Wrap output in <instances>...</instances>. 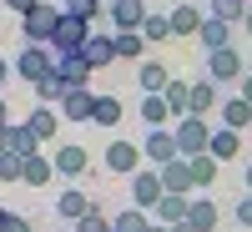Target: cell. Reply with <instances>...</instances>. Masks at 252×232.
I'll return each instance as SVG.
<instances>
[{"label":"cell","instance_id":"1","mask_svg":"<svg viewBox=\"0 0 252 232\" xmlns=\"http://www.w3.org/2000/svg\"><path fill=\"white\" fill-rule=\"evenodd\" d=\"M61 15H66V10H61V5H46V0H40L35 10H26V15H20V35H26V46H51Z\"/></svg>","mask_w":252,"mask_h":232},{"label":"cell","instance_id":"2","mask_svg":"<svg viewBox=\"0 0 252 232\" xmlns=\"http://www.w3.org/2000/svg\"><path fill=\"white\" fill-rule=\"evenodd\" d=\"M10 66H15V76L26 81V86H40V81L56 71V51L51 46H20V56L10 61Z\"/></svg>","mask_w":252,"mask_h":232},{"label":"cell","instance_id":"3","mask_svg":"<svg viewBox=\"0 0 252 232\" xmlns=\"http://www.w3.org/2000/svg\"><path fill=\"white\" fill-rule=\"evenodd\" d=\"M91 35H96L91 20H81V15H61V26H56V35H51V51H56V56H81Z\"/></svg>","mask_w":252,"mask_h":232},{"label":"cell","instance_id":"4","mask_svg":"<svg viewBox=\"0 0 252 232\" xmlns=\"http://www.w3.org/2000/svg\"><path fill=\"white\" fill-rule=\"evenodd\" d=\"M172 132H177V146H182V157H202L207 146H212V132H217V126L207 121V116H182V121L172 126Z\"/></svg>","mask_w":252,"mask_h":232},{"label":"cell","instance_id":"5","mask_svg":"<svg viewBox=\"0 0 252 232\" xmlns=\"http://www.w3.org/2000/svg\"><path fill=\"white\" fill-rule=\"evenodd\" d=\"M202 66H207L202 76H207V81H217V86H232V81H242V76H247V61H242V51H237V46L212 51Z\"/></svg>","mask_w":252,"mask_h":232},{"label":"cell","instance_id":"6","mask_svg":"<svg viewBox=\"0 0 252 232\" xmlns=\"http://www.w3.org/2000/svg\"><path fill=\"white\" fill-rule=\"evenodd\" d=\"M141 157H146V166H166V162H177V157H182L177 132H172V126H152V132H146V141H141Z\"/></svg>","mask_w":252,"mask_h":232},{"label":"cell","instance_id":"7","mask_svg":"<svg viewBox=\"0 0 252 232\" xmlns=\"http://www.w3.org/2000/svg\"><path fill=\"white\" fill-rule=\"evenodd\" d=\"M166 197V187H161V172L157 166H141V172L131 177V207H141V212H152V207Z\"/></svg>","mask_w":252,"mask_h":232},{"label":"cell","instance_id":"8","mask_svg":"<svg viewBox=\"0 0 252 232\" xmlns=\"http://www.w3.org/2000/svg\"><path fill=\"white\" fill-rule=\"evenodd\" d=\"M141 146L136 141H126V136H116L111 146H106V172H116V177H136L141 172Z\"/></svg>","mask_w":252,"mask_h":232},{"label":"cell","instance_id":"9","mask_svg":"<svg viewBox=\"0 0 252 232\" xmlns=\"http://www.w3.org/2000/svg\"><path fill=\"white\" fill-rule=\"evenodd\" d=\"M136 81H141V96H161L166 86H172V66H166L161 56H146L136 66Z\"/></svg>","mask_w":252,"mask_h":232},{"label":"cell","instance_id":"10","mask_svg":"<svg viewBox=\"0 0 252 232\" xmlns=\"http://www.w3.org/2000/svg\"><path fill=\"white\" fill-rule=\"evenodd\" d=\"M86 212H96V207H91V197L81 192V187H61L56 192V217L61 222H81Z\"/></svg>","mask_w":252,"mask_h":232},{"label":"cell","instance_id":"11","mask_svg":"<svg viewBox=\"0 0 252 232\" xmlns=\"http://www.w3.org/2000/svg\"><path fill=\"white\" fill-rule=\"evenodd\" d=\"M91 61L86 56H56V76L66 81V91H81V86H91Z\"/></svg>","mask_w":252,"mask_h":232},{"label":"cell","instance_id":"12","mask_svg":"<svg viewBox=\"0 0 252 232\" xmlns=\"http://www.w3.org/2000/svg\"><path fill=\"white\" fill-rule=\"evenodd\" d=\"M106 15H111L116 31H141V20L152 15V10H146V0H111Z\"/></svg>","mask_w":252,"mask_h":232},{"label":"cell","instance_id":"13","mask_svg":"<svg viewBox=\"0 0 252 232\" xmlns=\"http://www.w3.org/2000/svg\"><path fill=\"white\" fill-rule=\"evenodd\" d=\"M56 111H61V121H91V116H96V91L81 86V91H71L66 101H61Z\"/></svg>","mask_w":252,"mask_h":232},{"label":"cell","instance_id":"14","mask_svg":"<svg viewBox=\"0 0 252 232\" xmlns=\"http://www.w3.org/2000/svg\"><path fill=\"white\" fill-rule=\"evenodd\" d=\"M187 212H192V197H182V192H166V197L152 207V217H157L161 227H182Z\"/></svg>","mask_w":252,"mask_h":232},{"label":"cell","instance_id":"15","mask_svg":"<svg viewBox=\"0 0 252 232\" xmlns=\"http://www.w3.org/2000/svg\"><path fill=\"white\" fill-rule=\"evenodd\" d=\"M81 56H86L91 66H96V71L116 66V61H121V56H116V31H111V35H101V31H96V35L86 40V51H81Z\"/></svg>","mask_w":252,"mask_h":232},{"label":"cell","instance_id":"16","mask_svg":"<svg viewBox=\"0 0 252 232\" xmlns=\"http://www.w3.org/2000/svg\"><path fill=\"white\" fill-rule=\"evenodd\" d=\"M207 15L202 5H192V0H182V5H172V35H202Z\"/></svg>","mask_w":252,"mask_h":232},{"label":"cell","instance_id":"17","mask_svg":"<svg viewBox=\"0 0 252 232\" xmlns=\"http://www.w3.org/2000/svg\"><path fill=\"white\" fill-rule=\"evenodd\" d=\"M217 222H222V207H217L212 197H192V212H187V227H192V232H217Z\"/></svg>","mask_w":252,"mask_h":232},{"label":"cell","instance_id":"18","mask_svg":"<svg viewBox=\"0 0 252 232\" xmlns=\"http://www.w3.org/2000/svg\"><path fill=\"white\" fill-rule=\"evenodd\" d=\"M217 126H232V132H247V126H252V101H242V96H227L222 106H217Z\"/></svg>","mask_w":252,"mask_h":232},{"label":"cell","instance_id":"19","mask_svg":"<svg viewBox=\"0 0 252 232\" xmlns=\"http://www.w3.org/2000/svg\"><path fill=\"white\" fill-rule=\"evenodd\" d=\"M56 177H86V166H91V157H86V146H56Z\"/></svg>","mask_w":252,"mask_h":232},{"label":"cell","instance_id":"20","mask_svg":"<svg viewBox=\"0 0 252 232\" xmlns=\"http://www.w3.org/2000/svg\"><path fill=\"white\" fill-rule=\"evenodd\" d=\"M157 172H161V187H166V192H182V197H192V166H187V157H177V162H166V166H157Z\"/></svg>","mask_w":252,"mask_h":232},{"label":"cell","instance_id":"21","mask_svg":"<svg viewBox=\"0 0 252 232\" xmlns=\"http://www.w3.org/2000/svg\"><path fill=\"white\" fill-rule=\"evenodd\" d=\"M217 106H222V96H217V81L197 76V81H192V116H212Z\"/></svg>","mask_w":252,"mask_h":232},{"label":"cell","instance_id":"22","mask_svg":"<svg viewBox=\"0 0 252 232\" xmlns=\"http://www.w3.org/2000/svg\"><path fill=\"white\" fill-rule=\"evenodd\" d=\"M26 126L35 132V141H51L56 132H61V111L56 106H31V116H26Z\"/></svg>","mask_w":252,"mask_h":232},{"label":"cell","instance_id":"23","mask_svg":"<svg viewBox=\"0 0 252 232\" xmlns=\"http://www.w3.org/2000/svg\"><path fill=\"white\" fill-rule=\"evenodd\" d=\"M217 162H232V157H242V132H232V126H217L212 132V146H207Z\"/></svg>","mask_w":252,"mask_h":232},{"label":"cell","instance_id":"24","mask_svg":"<svg viewBox=\"0 0 252 232\" xmlns=\"http://www.w3.org/2000/svg\"><path fill=\"white\" fill-rule=\"evenodd\" d=\"M202 51L207 56H212V51H227V46H232V26H227V20H212V15H207V26H202Z\"/></svg>","mask_w":252,"mask_h":232},{"label":"cell","instance_id":"25","mask_svg":"<svg viewBox=\"0 0 252 232\" xmlns=\"http://www.w3.org/2000/svg\"><path fill=\"white\" fill-rule=\"evenodd\" d=\"M51 182H56V162H51L46 152L26 157V187H51Z\"/></svg>","mask_w":252,"mask_h":232},{"label":"cell","instance_id":"26","mask_svg":"<svg viewBox=\"0 0 252 232\" xmlns=\"http://www.w3.org/2000/svg\"><path fill=\"white\" fill-rule=\"evenodd\" d=\"M161 96H166V106H172L177 121H182V116H192V81H177V76H172V86H166Z\"/></svg>","mask_w":252,"mask_h":232},{"label":"cell","instance_id":"27","mask_svg":"<svg viewBox=\"0 0 252 232\" xmlns=\"http://www.w3.org/2000/svg\"><path fill=\"white\" fill-rule=\"evenodd\" d=\"M141 121H146V132L152 126H172V106H166V96H141Z\"/></svg>","mask_w":252,"mask_h":232},{"label":"cell","instance_id":"28","mask_svg":"<svg viewBox=\"0 0 252 232\" xmlns=\"http://www.w3.org/2000/svg\"><path fill=\"white\" fill-rule=\"evenodd\" d=\"M116 56L141 66V61H146V35L141 31H116Z\"/></svg>","mask_w":252,"mask_h":232},{"label":"cell","instance_id":"29","mask_svg":"<svg viewBox=\"0 0 252 232\" xmlns=\"http://www.w3.org/2000/svg\"><path fill=\"white\" fill-rule=\"evenodd\" d=\"M247 5H252V0H207V15H212V20H227V26H242Z\"/></svg>","mask_w":252,"mask_h":232},{"label":"cell","instance_id":"30","mask_svg":"<svg viewBox=\"0 0 252 232\" xmlns=\"http://www.w3.org/2000/svg\"><path fill=\"white\" fill-rule=\"evenodd\" d=\"M96 126H121V96H111V91H96V116H91Z\"/></svg>","mask_w":252,"mask_h":232},{"label":"cell","instance_id":"31","mask_svg":"<svg viewBox=\"0 0 252 232\" xmlns=\"http://www.w3.org/2000/svg\"><path fill=\"white\" fill-rule=\"evenodd\" d=\"M10 152L15 157H35L40 152V141H35V132H31L26 121H10Z\"/></svg>","mask_w":252,"mask_h":232},{"label":"cell","instance_id":"32","mask_svg":"<svg viewBox=\"0 0 252 232\" xmlns=\"http://www.w3.org/2000/svg\"><path fill=\"white\" fill-rule=\"evenodd\" d=\"M187 166H192V182H197V187H212V182H217V166H222V162H217L212 152H202V157H187Z\"/></svg>","mask_w":252,"mask_h":232},{"label":"cell","instance_id":"33","mask_svg":"<svg viewBox=\"0 0 252 232\" xmlns=\"http://www.w3.org/2000/svg\"><path fill=\"white\" fill-rule=\"evenodd\" d=\"M141 35H146V46H166V40H172V15H146Z\"/></svg>","mask_w":252,"mask_h":232},{"label":"cell","instance_id":"34","mask_svg":"<svg viewBox=\"0 0 252 232\" xmlns=\"http://www.w3.org/2000/svg\"><path fill=\"white\" fill-rule=\"evenodd\" d=\"M152 222H157V217H152V212H141V207H126V212H116V217H111V227H116V232H146Z\"/></svg>","mask_w":252,"mask_h":232},{"label":"cell","instance_id":"35","mask_svg":"<svg viewBox=\"0 0 252 232\" xmlns=\"http://www.w3.org/2000/svg\"><path fill=\"white\" fill-rule=\"evenodd\" d=\"M0 182H26V157H15V152L0 157Z\"/></svg>","mask_w":252,"mask_h":232},{"label":"cell","instance_id":"36","mask_svg":"<svg viewBox=\"0 0 252 232\" xmlns=\"http://www.w3.org/2000/svg\"><path fill=\"white\" fill-rule=\"evenodd\" d=\"M61 10H66V15H81V20H96V15H101V0H66Z\"/></svg>","mask_w":252,"mask_h":232},{"label":"cell","instance_id":"37","mask_svg":"<svg viewBox=\"0 0 252 232\" xmlns=\"http://www.w3.org/2000/svg\"><path fill=\"white\" fill-rule=\"evenodd\" d=\"M76 232H111V217H101V212H86L81 222H71Z\"/></svg>","mask_w":252,"mask_h":232},{"label":"cell","instance_id":"38","mask_svg":"<svg viewBox=\"0 0 252 232\" xmlns=\"http://www.w3.org/2000/svg\"><path fill=\"white\" fill-rule=\"evenodd\" d=\"M232 217H237V227H252V192H242V197H237Z\"/></svg>","mask_w":252,"mask_h":232},{"label":"cell","instance_id":"39","mask_svg":"<svg viewBox=\"0 0 252 232\" xmlns=\"http://www.w3.org/2000/svg\"><path fill=\"white\" fill-rule=\"evenodd\" d=\"M0 232H35V227H31V217H20V212H5Z\"/></svg>","mask_w":252,"mask_h":232},{"label":"cell","instance_id":"40","mask_svg":"<svg viewBox=\"0 0 252 232\" xmlns=\"http://www.w3.org/2000/svg\"><path fill=\"white\" fill-rule=\"evenodd\" d=\"M5 5H10L15 15H26V10H35V5H40V0H5Z\"/></svg>","mask_w":252,"mask_h":232},{"label":"cell","instance_id":"41","mask_svg":"<svg viewBox=\"0 0 252 232\" xmlns=\"http://www.w3.org/2000/svg\"><path fill=\"white\" fill-rule=\"evenodd\" d=\"M237 96H242V101H252V71H247V76L237 81Z\"/></svg>","mask_w":252,"mask_h":232},{"label":"cell","instance_id":"42","mask_svg":"<svg viewBox=\"0 0 252 232\" xmlns=\"http://www.w3.org/2000/svg\"><path fill=\"white\" fill-rule=\"evenodd\" d=\"M242 192H252V157H247V166H242Z\"/></svg>","mask_w":252,"mask_h":232},{"label":"cell","instance_id":"43","mask_svg":"<svg viewBox=\"0 0 252 232\" xmlns=\"http://www.w3.org/2000/svg\"><path fill=\"white\" fill-rule=\"evenodd\" d=\"M10 152V126H0V157Z\"/></svg>","mask_w":252,"mask_h":232},{"label":"cell","instance_id":"44","mask_svg":"<svg viewBox=\"0 0 252 232\" xmlns=\"http://www.w3.org/2000/svg\"><path fill=\"white\" fill-rule=\"evenodd\" d=\"M10 71H15V66H10L5 56H0V91H5V76H10Z\"/></svg>","mask_w":252,"mask_h":232},{"label":"cell","instance_id":"45","mask_svg":"<svg viewBox=\"0 0 252 232\" xmlns=\"http://www.w3.org/2000/svg\"><path fill=\"white\" fill-rule=\"evenodd\" d=\"M0 126H10V111H5V91H0Z\"/></svg>","mask_w":252,"mask_h":232},{"label":"cell","instance_id":"46","mask_svg":"<svg viewBox=\"0 0 252 232\" xmlns=\"http://www.w3.org/2000/svg\"><path fill=\"white\" fill-rule=\"evenodd\" d=\"M242 31H247V35H252V5H247V15H242Z\"/></svg>","mask_w":252,"mask_h":232},{"label":"cell","instance_id":"47","mask_svg":"<svg viewBox=\"0 0 252 232\" xmlns=\"http://www.w3.org/2000/svg\"><path fill=\"white\" fill-rule=\"evenodd\" d=\"M166 232H192V227H187V222H182V227H166Z\"/></svg>","mask_w":252,"mask_h":232},{"label":"cell","instance_id":"48","mask_svg":"<svg viewBox=\"0 0 252 232\" xmlns=\"http://www.w3.org/2000/svg\"><path fill=\"white\" fill-rule=\"evenodd\" d=\"M146 232H166V227H161V222H152V227H146Z\"/></svg>","mask_w":252,"mask_h":232},{"label":"cell","instance_id":"49","mask_svg":"<svg viewBox=\"0 0 252 232\" xmlns=\"http://www.w3.org/2000/svg\"><path fill=\"white\" fill-rule=\"evenodd\" d=\"M0 222H5V207H0Z\"/></svg>","mask_w":252,"mask_h":232},{"label":"cell","instance_id":"50","mask_svg":"<svg viewBox=\"0 0 252 232\" xmlns=\"http://www.w3.org/2000/svg\"><path fill=\"white\" fill-rule=\"evenodd\" d=\"M61 232H76V227H61Z\"/></svg>","mask_w":252,"mask_h":232},{"label":"cell","instance_id":"51","mask_svg":"<svg viewBox=\"0 0 252 232\" xmlns=\"http://www.w3.org/2000/svg\"><path fill=\"white\" fill-rule=\"evenodd\" d=\"M111 232H116V227H111Z\"/></svg>","mask_w":252,"mask_h":232}]
</instances>
